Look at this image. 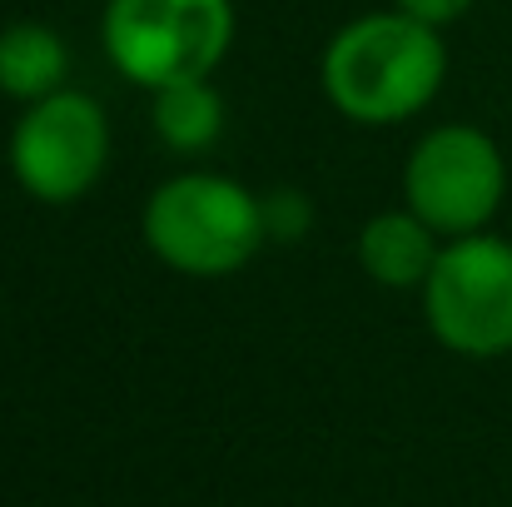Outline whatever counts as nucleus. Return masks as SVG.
Here are the masks:
<instances>
[{
    "instance_id": "f257e3e1",
    "label": "nucleus",
    "mask_w": 512,
    "mask_h": 507,
    "mask_svg": "<svg viewBox=\"0 0 512 507\" xmlns=\"http://www.w3.org/2000/svg\"><path fill=\"white\" fill-rule=\"evenodd\" d=\"M448 75V45L438 25L403 10L348 20L324 50V90L339 115L358 125H398L418 115Z\"/></svg>"
},
{
    "instance_id": "f03ea898",
    "label": "nucleus",
    "mask_w": 512,
    "mask_h": 507,
    "mask_svg": "<svg viewBox=\"0 0 512 507\" xmlns=\"http://www.w3.org/2000/svg\"><path fill=\"white\" fill-rule=\"evenodd\" d=\"M145 239L155 259L194 279H224L244 269L264 229V199L224 174H179L165 179L145 204Z\"/></svg>"
},
{
    "instance_id": "7ed1b4c3",
    "label": "nucleus",
    "mask_w": 512,
    "mask_h": 507,
    "mask_svg": "<svg viewBox=\"0 0 512 507\" xmlns=\"http://www.w3.org/2000/svg\"><path fill=\"white\" fill-rule=\"evenodd\" d=\"M229 40H234L229 0H110L105 5V55L125 80L145 90L209 75L224 60Z\"/></svg>"
},
{
    "instance_id": "20e7f679",
    "label": "nucleus",
    "mask_w": 512,
    "mask_h": 507,
    "mask_svg": "<svg viewBox=\"0 0 512 507\" xmlns=\"http://www.w3.org/2000/svg\"><path fill=\"white\" fill-rule=\"evenodd\" d=\"M423 314L443 348L463 358L512 353V244L498 234H458L443 244L428 284Z\"/></svg>"
},
{
    "instance_id": "39448f33",
    "label": "nucleus",
    "mask_w": 512,
    "mask_h": 507,
    "mask_svg": "<svg viewBox=\"0 0 512 507\" xmlns=\"http://www.w3.org/2000/svg\"><path fill=\"white\" fill-rule=\"evenodd\" d=\"M503 189H508L503 155L473 125H443V130L423 135L418 150L408 155V169H403L408 209L453 239L478 234L498 214Z\"/></svg>"
},
{
    "instance_id": "423d86ee",
    "label": "nucleus",
    "mask_w": 512,
    "mask_h": 507,
    "mask_svg": "<svg viewBox=\"0 0 512 507\" xmlns=\"http://www.w3.org/2000/svg\"><path fill=\"white\" fill-rule=\"evenodd\" d=\"M110 160V125L105 110L80 90H55L35 100L15 135H10V169L25 194L40 204H70L90 194Z\"/></svg>"
},
{
    "instance_id": "0eeeda50",
    "label": "nucleus",
    "mask_w": 512,
    "mask_h": 507,
    "mask_svg": "<svg viewBox=\"0 0 512 507\" xmlns=\"http://www.w3.org/2000/svg\"><path fill=\"white\" fill-rule=\"evenodd\" d=\"M438 229L423 224L413 209L398 214H378L363 224L358 234V264L368 279H378L383 289H413L428 284L433 264H438Z\"/></svg>"
},
{
    "instance_id": "6e6552de",
    "label": "nucleus",
    "mask_w": 512,
    "mask_h": 507,
    "mask_svg": "<svg viewBox=\"0 0 512 507\" xmlns=\"http://www.w3.org/2000/svg\"><path fill=\"white\" fill-rule=\"evenodd\" d=\"M65 75H70V50L50 25L15 20L0 30V95L35 105L65 90Z\"/></svg>"
},
{
    "instance_id": "1a4fd4ad",
    "label": "nucleus",
    "mask_w": 512,
    "mask_h": 507,
    "mask_svg": "<svg viewBox=\"0 0 512 507\" xmlns=\"http://www.w3.org/2000/svg\"><path fill=\"white\" fill-rule=\"evenodd\" d=\"M219 130H224V100L209 85V75L155 90V135L170 150H204L219 140Z\"/></svg>"
},
{
    "instance_id": "9d476101",
    "label": "nucleus",
    "mask_w": 512,
    "mask_h": 507,
    "mask_svg": "<svg viewBox=\"0 0 512 507\" xmlns=\"http://www.w3.org/2000/svg\"><path fill=\"white\" fill-rule=\"evenodd\" d=\"M309 219H314V209H309V199H304L299 189H274V194H264V229H269L274 239H299V234L309 229Z\"/></svg>"
},
{
    "instance_id": "9b49d317",
    "label": "nucleus",
    "mask_w": 512,
    "mask_h": 507,
    "mask_svg": "<svg viewBox=\"0 0 512 507\" xmlns=\"http://www.w3.org/2000/svg\"><path fill=\"white\" fill-rule=\"evenodd\" d=\"M468 5H473V0H398V10L413 15V20H423V25H448V20H458Z\"/></svg>"
}]
</instances>
